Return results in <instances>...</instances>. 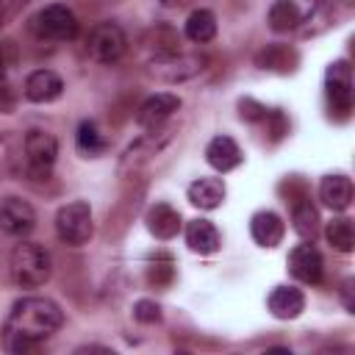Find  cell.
<instances>
[{
	"label": "cell",
	"instance_id": "44dd1931",
	"mask_svg": "<svg viewBox=\"0 0 355 355\" xmlns=\"http://www.w3.org/2000/svg\"><path fill=\"white\" fill-rule=\"evenodd\" d=\"M291 222H294V230L305 239V241H313L319 236V211L311 205V200H297L294 202V211H291Z\"/></svg>",
	"mask_w": 355,
	"mask_h": 355
},
{
	"label": "cell",
	"instance_id": "52a82bcc",
	"mask_svg": "<svg viewBox=\"0 0 355 355\" xmlns=\"http://www.w3.org/2000/svg\"><path fill=\"white\" fill-rule=\"evenodd\" d=\"M86 47H89V55H92L94 61H100V64H114V61L122 58V53H125V47H128V39H125V31H122L119 25L103 22V25H97V28L92 31Z\"/></svg>",
	"mask_w": 355,
	"mask_h": 355
},
{
	"label": "cell",
	"instance_id": "6da1fadb",
	"mask_svg": "<svg viewBox=\"0 0 355 355\" xmlns=\"http://www.w3.org/2000/svg\"><path fill=\"white\" fill-rule=\"evenodd\" d=\"M64 322V311L47 297H22L11 305V313L3 327L6 347L11 352H28L42 338L55 333Z\"/></svg>",
	"mask_w": 355,
	"mask_h": 355
},
{
	"label": "cell",
	"instance_id": "d4e9b609",
	"mask_svg": "<svg viewBox=\"0 0 355 355\" xmlns=\"http://www.w3.org/2000/svg\"><path fill=\"white\" fill-rule=\"evenodd\" d=\"M78 150L86 153V155H97V153L105 150V141H103V136H100L94 122H80V128H78Z\"/></svg>",
	"mask_w": 355,
	"mask_h": 355
},
{
	"label": "cell",
	"instance_id": "277c9868",
	"mask_svg": "<svg viewBox=\"0 0 355 355\" xmlns=\"http://www.w3.org/2000/svg\"><path fill=\"white\" fill-rule=\"evenodd\" d=\"M55 230L58 239L67 244H86L92 239V208L83 200L61 205L55 214Z\"/></svg>",
	"mask_w": 355,
	"mask_h": 355
},
{
	"label": "cell",
	"instance_id": "3957f363",
	"mask_svg": "<svg viewBox=\"0 0 355 355\" xmlns=\"http://www.w3.org/2000/svg\"><path fill=\"white\" fill-rule=\"evenodd\" d=\"M205 67L202 55H186V53H161L153 61H147L144 72L161 83H178V80H189L194 75H200Z\"/></svg>",
	"mask_w": 355,
	"mask_h": 355
},
{
	"label": "cell",
	"instance_id": "603a6c76",
	"mask_svg": "<svg viewBox=\"0 0 355 355\" xmlns=\"http://www.w3.org/2000/svg\"><path fill=\"white\" fill-rule=\"evenodd\" d=\"M186 36L191 39V42H211L214 36H216V17L208 11V8H197V11H191L189 14V19H186Z\"/></svg>",
	"mask_w": 355,
	"mask_h": 355
},
{
	"label": "cell",
	"instance_id": "83f0119b",
	"mask_svg": "<svg viewBox=\"0 0 355 355\" xmlns=\"http://www.w3.org/2000/svg\"><path fill=\"white\" fill-rule=\"evenodd\" d=\"M239 114H241V119H247V122H261V119L266 116V108H263L261 103H255L252 97H244V100L239 103Z\"/></svg>",
	"mask_w": 355,
	"mask_h": 355
},
{
	"label": "cell",
	"instance_id": "5bb4252c",
	"mask_svg": "<svg viewBox=\"0 0 355 355\" xmlns=\"http://www.w3.org/2000/svg\"><path fill=\"white\" fill-rule=\"evenodd\" d=\"M250 233H252L255 244H261V247H277L283 241L286 225H283V219L275 211H258L250 219Z\"/></svg>",
	"mask_w": 355,
	"mask_h": 355
},
{
	"label": "cell",
	"instance_id": "4fadbf2b",
	"mask_svg": "<svg viewBox=\"0 0 355 355\" xmlns=\"http://www.w3.org/2000/svg\"><path fill=\"white\" fill-rule=\"evenodd\" d=\"M144 225H147V230L155 239H164L166 241V239H175L178 236V230H180V214L172 205H166V202H155V205L147 208Z\"/></svg>",
	"mask_w": 355,
	"mask_h": 355
},
{
	"label": "cell",
	"instance_id": "7402d4cb",
	"mask_svg": "<svg viewBox=\"0 0 355 355\" xmlns=\"http://www.w3.org/2000/svg\"><path fill=\"white\" fill-rule=\"evenodd\" d=\"M302 14H300V6L294 0H275L272 8H269V28L275 33H288L300 25Z\"/></svg>",
	"mask_w": 355,
	"mask_h": 355
},
{
	"label": "cell",
	"instance_id": "8992f818",
	"mask_svg": "<svg viewBox=\"0 0 355 355\" xmlns=\"http://www.w3.org/2000/svg\"><path fill=\"white\" fill-rule=\"evenodd\" d=\"M327 103L336 119H347L352 111V69L347 61H336L327 69Z\"/></svg>",
	"mask_w": 355,
	"mask_h": 355
},
{
	"label": "cell",
	"instance_id": "9a60e30c",
	"mask_svg": "<svg viewBox=\"0 0 355 355\" xmlns=\"http://www.w3.org/2000/svg\"><path fill=\"white\" fill-rule=\"evenodd\" d=\"M205 161L216 172H230V169H236L241 164V150L230 136H216L205 147Z\"/></svg>",
	"mask_w": 355,
	"mask_h": 355
},
{
	"label": "cell",
	"instance_id": "4316f807",
	"mask_svg": "<svg viewBox=\"0 0 355 355\" xmlns=\"http://www.w3.org/2000/svg\"><path fill=\"white\" fill-rule=\"evenodd\" d=\"M133 319H139V322H144V324H153V322L161 319V305H158L155 300H139V302L133 305Z\"/></svg>",
	"mask_w": 355,
	"mask_h": 355
},
{
	"label": "cell",
	"instance_id": "5b68a950",
	"mask_svg": "<svg viewBox=\"0 0 355 355\" xmlns=\"http://www.w3.org/2000/svg\"><path fill=\"white\" fill-rule=\"evenodd\" d=\"M33 33L50 42H69L78 36V19L67 6H44L33 17Z\"/></svg>",
	"mask_w": 355,
	"mask_h": 355
},
{
	"label": "cell",
	"instance_id": "ba28073f",
	"mask_svg": "<svg viewBox=\"0 0 355 355\" xmlns=\"http://www.w3.org/2000/svg\"><path fill=\"white\" fill-rule=\"evenodd\" d=\"M0 227L8 236H28L36 227V211L19 197H6L0 202Z\"/></svg>",
	"mask_w": 355,
	"mask_h": 355
},
{
	"label": "cell",
	"instance_id": "2e32d148",
	"mask_svg": "<svg viewBox=\"0 0 355 355\" xmlns=\"http://www.w3.org/2000/svg\"><path fill=\"white\" fill-rule=\"evenodd\" d=\"M319 200L330 211H344L352 202V180L347 175H327L319 183Z\"/></svg>",
	"mask_w": 355,
	"mask_h": 355
},
{
	"label": "cell",
	"instance_id": "4dcf8cb0",
	"mask_svg": "<svg viewBox=\"0 0 355 355\" xmlns=\"http://www.w3.org/2000/svg\"><path fill=\"white\" fill-rule=\"evenodd\" d=\"M161 3H164L166 8H183V6L189 3V0H161Z\"/></svg>",
	"mask_w": 355,
	"mask_h": 355
},
{
	"label": "cell",
	"instance_id": "e0dca14e",
	"mask_svg": "<svg viewBox=\"0 0 355 355\" xmlns=\"http://www.w3.org/2000/svg\"><path fill=\"white\" fill-rule=\"evenodd\" d=\"M302 308H305V297L294 286H277L269 294V311L277 319H297L302 313Z\"/></svg>",
	"mask_w": 355,
	"mask_h": 355
},
{
	"label": "cell",
	"instance_id": "7a4b0ae2",
	"mask_svg": "<svg viewBox=\"0 0 355 355\" xmlns=\"http://www.w3.org/2000/svg\"><path fill=\"white\" fill-rule=\"evenodd\" d=\"M8 266H11L14 283L22 286V288H39V286H44V283L50 280V272H53V266H50V252H47L44 247L33 244V241L17 244V247L11 250Z\"/></svg>",
	"mask_w": 355,
	"mask_h": 355
},
{
	"label": "cell",
	"instance_id": "8fae6325",
	"mask_svg": "<svg viewBox=\"0 0 355 355\" xmlns=\"http://www.w3.org/2000/svg\"><path fill=\"white\" fill-rule=\"evenodd\" d=\"M61 92H64V80L53 69H36L25 80V97L31 103H53L55 97H61Z\"/></svg>",
	"mask_w": 355,
	"mask_h": 355
},
{
	"label": "cell",
	"instance_id": "d6986e66",
	"mask_svg": "<svg viewBox=\"0 0 355 355\" xmlns=\"http://www.w3.org/2000/svg\"><path fill=\"white\" fill-rule=\"evenodd\" d=\"M186 244L200 255H211L219 250V230L208 219H191L186 225Z\"/></svg>",
	"mask_w": 355,
	"mask_h": 355
},
{
	"label": "cell",
	"instance_id": "7c38bea8",
	"mask_svg": "<svg viewBox=\"0 0 355 355\" xmlns=\"http://www.w3.org/2000/svg\"><path fill=\"white\" fill-rule=\"evenodd\" d=\"M25 155L36 169H50L58 155V141L47 130H31L25 136Z\"/></svg>",
	"mask_w": 355,
	"mask_h": 355
},
{
	"label": "cell",
	"instance_id": "30bf717a",
	"mask_svg": "<svg viewBox=\"0 0 355 355\" xmlns=\"http://www.w3.org/2000/svg\"><path fill=\"white\" fill-rule=\"evenodd\" d=\"M322 255L313 244H297L288 252V272L300 283H319L322 280Z\"/></svg>",
	"mask_w": 355,
	"mask_h": 355
},
{
	"label": "cell",
	"instance_id": "ac0fdd59",
	"mask_svg": "<svg viewBox=\"0 0 355 355\" xmlns=\"http://www.w3.org/2000/svg\"><path fill=\"white\" fill-rule=\"evenodd\" d=\"M189 200L202 211H214L225 200V183L219 178H200L189 186Z\"/></svg>",
	"mask_w": 355,
	"mask_h": 355
},
{
	"label": "cell",
	"instance_id": "cb8c5ba5",
	"mask_svg": "<svg viewBox=\"0 0 355 355\" xmlns=\"http://www.w3.org/2000/svg\"><path fill=\"white\" fill-rule=\"evenodd\" d=\"M324 236L338 252H352V247H355V230H352V222L347 216H338V219L327 222Z\"/></svg>",
	"mask_w": 355,
	"mask_h": 355
},
{
	"label": "cell",
	"instance_id": "484cf974",
	"mask_svg": "<svg viewBox=\"0 0 355 355\" xmlns=\"http://www.w3.org/2000/svg\"><path fill=\"white\" fill-rule=\"evenodd\" d=\"M172 277H175V269H172V261H169V258H164V261H153V263L147 266V283L155 286V288L169 286Z\"/></svg>",
	"mask_w": 355,
	"mask_h": 355
},
{
	"label": "cell",
	"instance_id": "ffe728a7",
	"mask_svg": "<svg viewBox=\"0 0 355 355\" xmlns=\"http://www.w3.org/2000/svg\"><path fill=\"white\" fill-rule=\"evenodd\" d=\"M297 50L286 47V44H269L266 50H261L255 55V64L261 69H272V72H291L297 67Z\"/></svg>",
	"mask_w": 355,
	"mask_h": 355
},
{
	"label": "cell",
	"instance_id": "1f68e13d",
	"mask_svg": "<svg viewBox=\"0 0 355 355\" xmlns=\"http://www.w3.org/2000/svg\"><path fill=\"white\" fill-rule=\"evenodd\" d=\"M3 69H6V58H3V53H0V78H3Z\"/></svg>",
	"mask_w": 355,
	"mask_h": 355
},
{
	"label": "cell",
	"instance_id": "9c48e42d",
	"mask_svg": "<svg viewBox=\"0 0 355 355\" xmlns=\"http://www.w3.org/2000/svg\"><path fill=\"white\" fill-rule=\"evenodd\" d=\"M178 108H180V97H178V94L158 92V94H153L150 100L141 103V108H139V114H136V122H139L141 128L155 130V128H161Z\"/></svg>",
	"mask_w": 355,
	"mask_h": 355
},
{
	"label": "cell",
	"instance_id": "f546056e",
	"mask_svg": "<svg viewBox=\"0 0 355 355\" xmlns=\"http://www.w3.org/2000/svg\"><path fill=\"white\" fill-rule=\"evenodd\" d=\"M14 105H17V94H14L11 83L0 78V114H8V111H14Z\"/></svg>",
	"mask_w": 355,
	"mask_h": 355
},
{
	"label": "cell",
	"instance_id": "f1b7e54d",
	"mask_svg": "<svg viewBox=\"0 0 355 355\" xmlns=\"http://www.w3.org/2000/svg\"><path fill=\"white\" fill-rule=\"evenodd\" d=\"M25 3H28V0H0V28L8 25V22L25 8Z\"/></svg>",
	"mask_w": 355,
	"mask_h": 355
}]
</instances>
